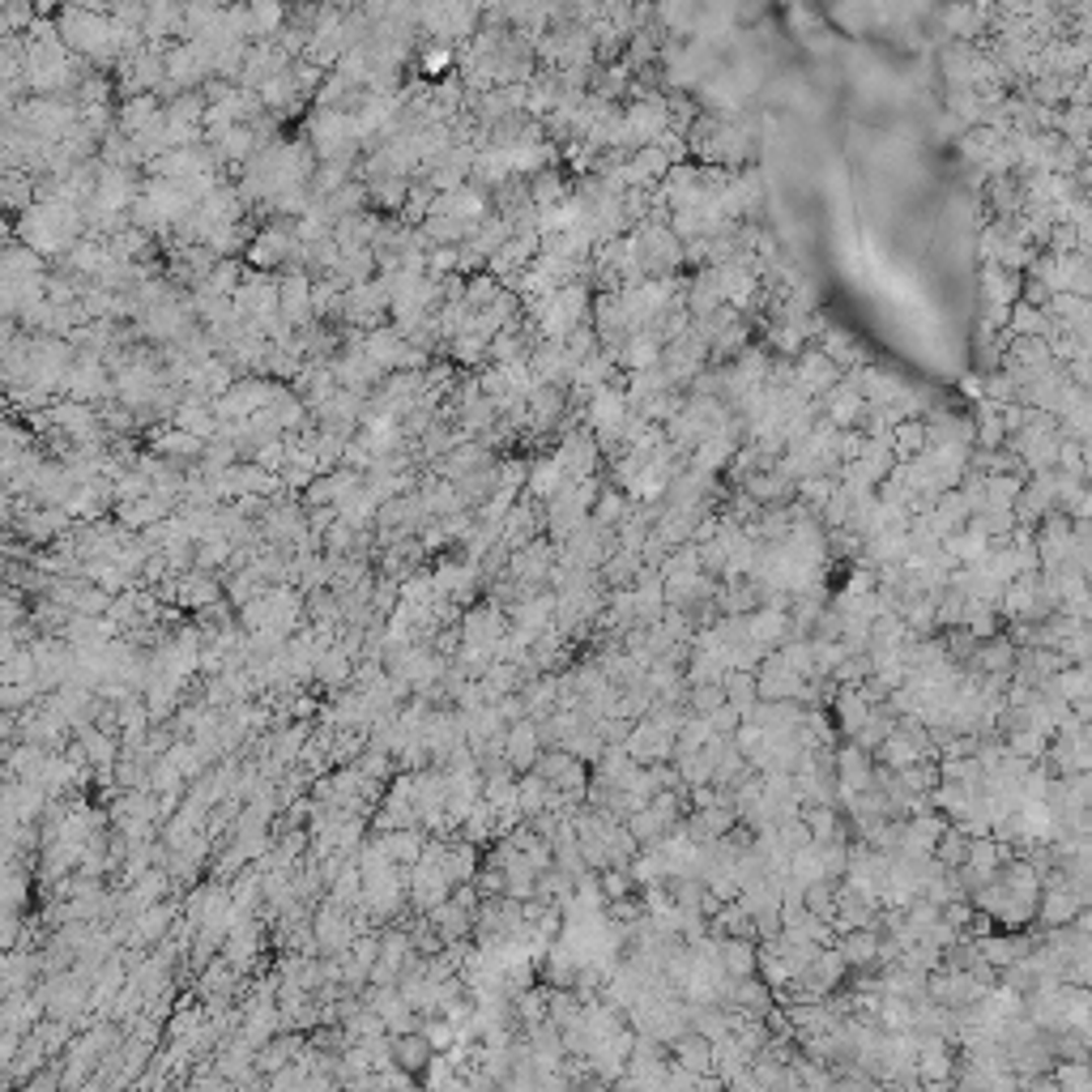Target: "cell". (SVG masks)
<instances>
[{
    "label": "cell",
    "mask_w": 1092,
    "mask_h": 1092,
    "mask_svg": "<svg viewBox=\"0 0 1092 1092\" xmlns=\"http://www.w3.org/2000/svg\"><path fill=\"white\" fill-rule=\"evenodd\" d=\"M56 34L60 44L73 48L77 56L86 60H112L120 48V30L107 13H94V9H81V5H69L56 13Z\"/></svg>",
    "instance_id": "6da1fadb"
},
{
    "label": "cell",
    "mask_w": 1092,
    "mask_h": 1092,
    "mask_svg": "<svg viewBox=\"0 0 1092 1092\" xmlns=\"http://www.w3.org/2000/svg\"><path fill=\"white\" fill-rule=\"evenodd\" d=\"M551 457L560 461L564 479H589V474H597L602 448H597V440H593V431H589V427H572V431H564V436H560V444H555Z\"/></svg>",
    "instance_id": "7a4b0ae2"
},
{
    "label": "cell",
    "mask_w": 1092,
    "mask_h": 1092,
    "mask_svg": "<svg viewBox=\"0 0 1092 1092\" xmlns=\"http://www.w3.org/2000/svg\"><path fill=\"white\" fill-rule=\"evenodd\" d=\"M832 769H836V802L845 794H858V790H871V773H875V759L867 747H858L854 738L832 747Z\"/></svg>",
    "instance_id": "3957f363"
},
{
    "label": "cell",
    "mask_w": 1092,
    "mask_h": 1092,
    "mask_svg": "<svg viewBox=\"0 0 1092 1092\" xmlns=\"http://www.w3.org/2000/svg\"><path fill=\"white\" fill-rule=\"evenodd\" d=\"M620 747L636 759V765H653V759H674V734L662 730L657 721L641 717V721H632V730H628V738H624Z\"/></svg>",
    "instance_id": "277c9868"
},
{
    "label": "cell",
    "mask_w": 1092,
    "mask_h": 1092,
    "mask_svg": "<svg viewBox=\"0 0 1092 1092\" xmlns=\"http://www.w3.org/2000/svg\"><path fill=\"white\" fill-rule=\"evenodd\" d=\"M841 376H845V372H841V367H836L828 355H823L819 346H807V350H802V355L794 359V384H798L807 397L828 393V388H832Z\"/></svg>",
    "instance_id": "5b68a950"
},
{
    "label": "cell",
    "mask_w": 1092,
    "mask_h": 1092,
    "mask_svg": "<svg viewBox=\"0 0 1092 1092\" xmlns=\"http://www.w3.org/2000/svg\"><path fill=\"white\" fill-rule=\"evenodd\" d=\"M538 751H542V743H538V730H533L529 717L512 721V726L504 730V759H508L512 773H529L533 759H538Z\"/></svg>",
    "instance_id": "8992f818"
},
{
    "label": "cell",
    "mask_w": 1092,
    "mask_h": 1092,
    "mask_svg": "<svg viewBox=\"0 0 1092 1092\" xmlns=\"http://www.w3.org/2000/svg\"><path fill=\"white\" fill-rule=\"evenodd\" d=\"M670 1059L678 1067L696 1071V1076H709L713 1071V1041L705 1033H696V1028H683V1033L670 1041Z\"/></svg>",
    "instance_id": "52a82bcc"
},
{
    "label": "cell",
    "mask_w": 1092,
    "mask_h": 1092,
    "mask_svg": "<svg viewBox=\"0 0 1092 1092\" xmlns=\"http://www.w3.org/2000/svg\"><path fill=\"white\" fill-rule=\"evenodd\" d=\"M867 713H871V705L858 696V687H841L832 696V705H828V717H832V726H836L841 738H854L862 730V721H867Z\"/></svg>",
    "instance_id": "ba28073f"
},
{
    "label": "cell",
    "mask_w": 1092,
    "mask_h": 1092,
    "mask_svg": "<svg viewBox=\"0 0 1092 1092\" xmlns=\"http://www.w3.org/2000/svg\"><path fill=\"white\" fill-rule=\"evenodd\" d=\"M836 952L850 968H875V956H879V931L871 926H858V931H845L836 935Z\"/></svg>",
    "instance_id": "9c48e42d"
},
{
    "label": "cell",
    "mask_w": 1092,
    "mask_h": 1092,
    "mask_svg": "<svg viewBox=\"0 0 1092 1092\" xmlns=\"http://www.w3.org/2000/svg\"><path fill=\"white\" fill-rule=\"evenodd\" d=\"M968 666H977V670H986V674H995V670L1012 674V666H1016V645H1012V636L999 628L995 636L977 641V653H973V662H968Z\"/></svg>",
    "instance_id": "30bf717a"
},
{
    "label": "cell",
    "mask_w": 1092,
    "mask_h": 1092,
    "mask_svg": "<svg viewBox=\"0 0 1092 1092\" xmlns=\"http://www.w3.org/2000/svg\"><path fill=\"white\" fill-rule=\"evenodd\" d=\"M747 636H751V641H759V645L777 649V645L790 636L786 610H777V606H755V610L747 614Z\"/></svg>",
    "instance_id": "8fae6325"
},
{
    "label": "cell",
    "mask_w": 1092,
    "mask_h": 1092,
    "mask_svg": "<svg viewBox=\"0 0 1092 1092\" xmlns=\"http://www.w3.org/2000/svg\"><path fill=\"white\" fill-rule=\"evenodd\" d=\"M564 483H568V479H564V469H560V461H555V457H538V461H529V469H525V496L542 500V504H547Z\"/></svg>",
    "instance_id": "7c38bea8"
},
{
    "label": "cell",
    "mask_w": 1092,
    "mask_h": 1092,
    "mask_svg": "<svg viewBox=\"0 0 1092 1092\" xmlns=\"http://www.w3.org/2000/svg\"><path fill=\"white\" fill-rule=\"evenodd\" d=\"M636 572H641V555H636V551H624V547H614L606 560L597 564V581H602L606 589H628Z\"/></svg>",
    "instance_id": "4fadbf2b"
},
{
    "label": "cell",
    "mask_w": 1092,
    "mask_h": 1092,
    "mask_svg": "<svg viewBox=\"0 0 1092 1092\" xmlns=\"http://www.w3.org/2000/svg\"><path fill=\"white\" fill-rule=\"evenodd\" d=\"M517 691H521V700H525V713H529V717H547V713L555 709V696H560V674L542 670L538 678H525Z\"/></svg>",
    "instance_id": "5bb4252c"
},
{
    "label": "cell",
    "mask_w": 1092,
    "mask_h": 1092,
    "mask_svg": "<svg viewBox=\"0 0 1092 1092\" xmlns=\"http://www.w3.org/2000/svg\"><path fill=\"white\" fill-rule=\"evenodd\" d=\"M981 291H986V303H1016L1020 299V274L1003 270L999 261H986L981 265Z\"/></svg>",
    "instance_id": "9a60e30c"
},
{
    "label": "cell",
    "mask_w": 1092,
    "mask_h": 1092,
    "mask_svg": "<svg viewBox=\"0 0 1092 1092\" xmlns=\"http://www.w3.org/2000/svg\"><path fill=\"white\" fill-rule=\"evenodd\" d=\"M1007 334L1012 338H1045L1049 334V316L1041 312V307L1016 299L1012 307H1007Z\"/></svg>",
    "instance_id": "2e32d148"
},
{
    "label": "cell",
    "mask_w": 1092,
    "mask_h": 1092,
    "mask_svg": "<svg viewBox=\"0 0 1092 1092\" xmlns=\"http://www.w3.org/2000/svg\"><path fill=\"white\" fill-rule=\"evenodd\" d=\"M624 517H628V491L602 483V491H597V500H593V508H589V521H593V525H602V529H614Z\"/></svg>",
    "instance_id": "e0dca14e"
},
{
    "label": "cell",
    "mask_w": 1092,
    "mask_h": 1092,
    "mask_svg": "<svg viewBox=\"0 0 1092 1092\" xmlns=\"http://www.w3.org/2000/svg\"><path fill=\"white\" fill-rule=\"evenodd\" d=\"M926 444H931V436H926V419H900V423L892 427V457H896V461L918 457Z\"/></svg>",
    "instance_id": "ac0fdd59"
},
{
    "label": "cell",
    "mask_w": 1092,
    "mask_h": 1092,
    "mask_svg": "<svg viewBox=\"0 0 1092 1092\" xmlns=\"http://www.w3.org/2000/svg\"><path fill=\"white\" fill-rule=\"evenodd\" d=\"M388 1049H393V1063H397V1067H406V1071H423V1067H427V1059L436 1054V1049L427 1045V1037L419 1033V1028H415V1033H397V1037H393V1045H388Z\"/></svg>",
    "instance_id": "d6986e66"
},
{
    "label": "cell",
    "mask_w": 1092,
    "mask_h": 1092,
    "mask_svg": "<svg viewBox=\"0 0 1092 1092\" xmlns=\"http://www.w3.org/2000/svg\"><path fill=\"white\" fill-rule=\"evenodd\" d=\"M1049 1080L1059 1084V1092H1092V1067L1088 1059H1054Z\"/></svg>",
    "instance_id": "ffe728a7"
},
{
    "label": "cell",
    "mask_w": 1092,
    "mask_h": 1092,
    "mask_svg": "<svg viewBox=\"0 0 1092 1092\" xmlns=\"http://www.w3.org/2000/svg\"><path fill=\"white\" fill-rule=\"evenodd\" d=\"M721 964H726L730 977H747L755 973V939H734L726 935L721 939Z\"/></svg>",
    "instance_id": "44dd1931"
},
{
    "label": "cell",
    "mask_w": 1092,
    "mask_h": 1092,
    "mask_svg": "<svg viewBox=\"0 0 1092 1092\" xmlns=\"http://www.w3.org/2000/svg\"><path fill=\"white\" fill-rule=\"evenodd\" d=\"M960 624L977 636V641H986V636H995L1003 628L999 620V610L991 602H977V597H964V610H960Z\"/></svg>",
    "instance_id": "7402d4cb"
},
{
    "label": "cell",
    "mask_w": 1092,
    "mask_h": 1092,
    "mask_svg": "<svg viewBox=\"0 0 1092 1092\" xmlns=\"http://www.w3.org/2000/svg\"><path fill=\"white\" fill-rule=\"evenodd\" d=\"M525 189H529V201H533V205H555V201H564V197H568V179L555 171V167H542V171H533V175H529Z\"/></svg>",
    "instance_id": "603a6c76"
},
{
    "label": "cell",
    "mask_w": 1092,
    "mask_h": 1092,
    "mask_svg": "<svg viewBox=\"0 0 1092 1092\" xmlns=\"http://www.w3.org/2000/svg\"><path fill=\"white\" fill-rule=\"evenodd\" d=\"M721 687H726V705H734L738 713H747L755 705V670H726L721 674Z\"/></svg>",
    "instance_id": "cb8c5ba5"
},
{
    "label": "cell",
    "mask_w": 1092,
    "mask_h": 1092,
    "mask_svg": "<svg viewBox=\"0 0 1092 1092\" xmlns=\"http://www.w3.org/2000/svg\"><path fill=\"white\" fill-rule=\"evenodd\" d=\"M931 854H935V862H943V867H964L968 862V836L947 823V828L939 832V841L931 845Z\"/></svg>",
    "instance_id": "d4e9b609"
},
{
    "label": "cell",
    "mask_w": 1092,
    "mask_h": 1092,
    "mask_svg": "<svg viewBox=\"0 0 1092 1092\" xmlns=\"http://www.w3.org/2000/svg\"><path fill=\"white\" fill-rule=\"evenodd\" d=\"M380 850L388 854V862H410V867H415V862L423 858V836H415V832H384L380 836Z\"/></svg>",
    "instance_id": "484cf974"
},
{
    "label": "cell",
    "mask_w": 1092,
    "mask_h": 1092,
    "mask_svg": "<svg viewBox=\"0 0 1092 1092\" xmlns=\"http://www.w3.org/2000/svg\"><path fill=\"white\" fill-rule=\"evenodd\" d=\"M1020 487H1024L1020 474H986V479H981L986 504H1003V508H1012V500L1020 496Z\"/></svg>",
    "instance_id": "4316f807"
},
{
    "label": "cell",
    "mask_w": 1092,
    "mask_h": 1092,
    "mask_svg": "<svg viewBox=\"0 0 1092 1092\" xmlns=\"http://www.w3.org/2000/svg\"><path fill=\"white\" fill-rule=\"evenodd\" d=\"M517 807H521V815H533V811L547 807V781L533 769L517 773Z\"/></svg>",
    "instance_id": "83f0119b"
},
{
    "label": "cell",
    "mask_w": 1092,
    "mask_h": 1092,
    "mask_svg": "<svg viewBox=\"0 0 1092 1092\" xmlns=\"http://www.w3.org/2000/svg\"><path fill=\"white\" fill-rule=\"evenodd\" d=\"M624 823H628V832L641 841V845H653V841H662V836H666V823H662V815L649 807V802H645L641 811H632Z\"/></svg>",
    "instance_id": "f1b7e54d"
},
{
    "label": "cell",
    "mask_w": 1092,
    "mask_h": 1092,
    "mask_svg": "<svg viewBox=\"0 0 1092 1092\" xmlns=\"http://www.w3.org/2000/svg\"><path fill=\"white\" fill-rule=\"evenodd\" d=\"M896 964H904V968H918V973H931V968H939V964H943V947H935L931 939H914V943L900 952V960H896Z\"/></svg>",
    "instance_id": "f546056e"
},
{
    "label": "cell",
    "mask_w": 1092,
    "mask_h": 1092,
    "mask_svg": "<svg viewBox=\"0 0 1092 1092\" xmlns=\"http://www.w3.org/2000/svg\"><path fill=\"white\" fill-rule=\"evenodd\" d=\"M1003 743H1007V751H1012V755L1041 759V751H1045L1049 738H1045L1041 730H1033V726H1020V730H1007V734H1003Z\"/></svg>",
    "instance_id": "4dcf8cb0"
},
{
    "label": "cell",
    "mask_w": 1092,
    "mask_h": 1092,
    "mask_svg": "<svg viewBox=\"0 0 1092 1092\" xmlns=\"http://www.w3.org/2000/svg\"><path fill=\"white\" fill-rule=\"evenodd\" d=\"M828 674L836 678L841 687H858L867 674H875V666H871V657H867V653H845V657H841V662H836Z\"/></svg>",
    "instance_id": "1f68e13d"
},
{
    "label": "cell",
    "mask_w": 1092,
    "mask_h": 1092,
    "mask_svg": "<svg viewBox=\"0 0 1092 1092\" xmlns=\"http://www.w3.org/2000/svg\"><path fill=\"white\" fill-rule=\"evenodd\" d=\"M687 713H700V717H709L717 705H726V687L721 683H691L687 687Z\"/></svg>",
    "instance_id": "d6a6232c"
},
{
    "label": "cell",
    "mask_w": 1092,
    "mask_h": 1092,
    "mask_svg": "<svg viewBox=\"0 0 1092 1092\" xmlns=\"http://www.w3.org/2000/svg\"><path fill=\"white\" fill-rule=\"evenodd\" d=\"M175 423H179V431H189V436H197V440H205L214 431V415L205 406H179V415H175Z\"/></svg>",
    "instance_id": "836d02e7"
},
{
    "label": "cell",
    "mask_w": 1092,
    "mask_h": 1092,
    "mask_svg": "<svg viewBox=\"0 0 1092 1092\" xmlns=\"http://www.w3.org/2000/svg\"><path fill=\"white\" fill-rule=\"evenodd\" d=\"M790 875L802 879V883H815L823 879V867H819V854H815V841L811 845H802V850L790 854Z\"/></svg>",
    "instance_id": "e575fe53"
},
{
    "label": "cell",
    "mask_w": 1092,
    "mask_h": 1092,
    "mask_svg": "<svg viewBox=\"0 0 1092 1092\" xmlns=\"http://www.w3.org/2000/svg\"><path fill=\"white\" fill-rule=\"evenodd\" d=\"M777 841H781V850L786 854H794V850H802V845H811V828L802 823V815H790V819L777 823Z\"/></svg>",
    "instance_id": "d590c367"
},
{
    "label": "cell",
    "mask_w": 1092,
    "mask_h": 1092,
    "mask_svg": "<svg viewBox=\"0 0 1092 1092\" xmlns=\"http://www.w3.org/2000/svg\"><path fill=\"white\" fill-rule=\"evenodd\" d=\"M568 765H572V755H568L560 743H555V747H542V751H538V759H533V773H538L542 781H555Z\"/></svg>",
    "instance_id": "8d00e7d4"
},
{
    "label": "cell",
    "mask_w": 1092,
    "mask_h": 1092,
    "mask_svg": "<svg viewBox=\"0 0 1092 1092\" xmlns=\"http://www.w3.org/2000/svg\"><path fill=\"white\" fill-rule=\"evenodd\" d=\"M555 790H564V794H581L585 798V786H589V765H581V759H572V765L551 781Z\"/></svg>",
    "instance_id": "74e56055"
},
{
    "label": "cell",
    "mask_w": 1092,
    "mask_h": 1092,
    "mask_svg": "<svg viewBox=\"0 0 1092 1092\" xmlns=\"http://www.w3.org/2000/svg\"><path fill=\"white\" fill-rule=\"evenodd\" d=\"M158 116V102H154V94H141V98H133L129 107H125V129H146L150 120Z\"/></svg>",
    "instance_id": "f35d334b"
},
{
    "label": "cell",
    "mask_w": 1092,
    "mask_h": 1092,
    "mask_svg": "<svg viewBox=\"0 0 1092 1092\" xmlns=\"http://www.w3.org/2000/svg\"><path fill=\"white\" fill-rule=\"evenodd\" d=\"M845 593H875V564L854 560L850 576H845Z\"/></svg>",
    "instance_id": "ab89813d"
},
{
    "label": "cell",
    "mask_w": 1092,
    "mask_h": 1092,
    "mask_svg": "<svg viewBox=\"0 0 1092 1092\" xmlns=\"http://www.w3.org/2000/svg\"><path fill=\"white\" fill-rule=\"evenodd\" d=\"M738 721H743V713H738L734 705H717V709L709 713V726H713V734H721V738H730V734L738 730Z\"/></svg>",
    "instance_id": "60d3db41"
},
{
    "label": "cell",
    "mask_w": 1092,
    "mask_h": 1092,
    "mask_svg": "<svg viewBox=\"0 0 1092 1092\" xmlns=\"http://www.w3.org/2000/svg\"><path fill=\"white\" fill-rule=\"evenodd\" d=\"M30 5H34V9H56L60 0H30Z\"/></svg>",
    "instance_id": "b9f144b4"
}]
</instances>
